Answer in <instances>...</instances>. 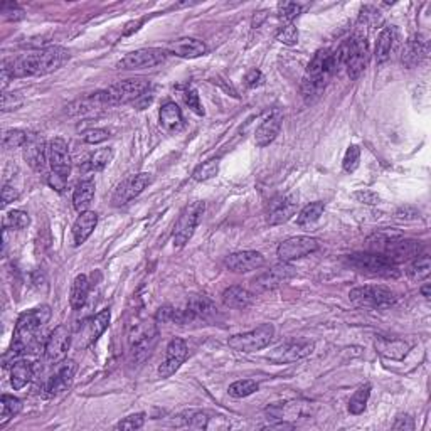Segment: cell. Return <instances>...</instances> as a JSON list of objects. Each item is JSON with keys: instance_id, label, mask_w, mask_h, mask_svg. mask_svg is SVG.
Instances as JSON below:
<instances>
[{"instance_id": "15", "label": "cell", "mask_w": 431, "mask_h": 431, "mask_svg": "<svg viewBox=\"0 0 431 431\" xmlns=\"http://www.w3.org/2000/svg\"><path fill=\"white\" fill-rule=\"evenodd\" d=\"M71 342H73L71 330H69L66 325L56 327L44 344L46 359L51 364H59L61 361L66 359L68 350L71 347Z\"/></svg>"}, {"instance_id": "33", "label": "cell", "mask_w": 431, "mask_h": 431, "mask_svg": "<svg viewBox=\"0 0 431 431\" xmlns=\"http://www.w3.org/2000/svg\"><path fill=\"white\" fill-rule=\"evenodd\" d=\"M95 180L93 179H84L76 186L75 192H73V206L78 213H86L90 211L91 202L95 199Z\"/></svg>"}, {"instance_id": "45", "label": "cell", "mask_w": 431, "mask_h": 431, "mask_svg": "<svg viewBox=\"0 0 431 431\" xmlns=\"http://www.w3.org/2000/svg\"><path fill=\"white\" fill-rule=\"evenodd\" d=\"M258 383L253 379H242V381H236L229 386V396L233 398H246V396H251L253 392L258 391Z\"/></svg>"}, {"instance_id": "11", "label": "cell", "mask_w": 431, "mask_h": 431, "mask_svg": "<svg viewBox=\"0 0 431 431\" xmlns=\"http://www.w3.org/2000/svg\"><path fill=\"white\" fill-rule=\"evenodd\" d=\"M295 268L291 267L290 263L287 261H282V263L275 265L268 269V271L261 273L260 276H256L255 280L251 282L253 290L256 294H263V291H271L275 288L282 287L285 282L291 280L295 276Z\"/></svg>"}, {"instance_id": "30", "label": "cell", "mask_w": 431, "mask_h": 431, "mask_svg": "<svg viewBox=\"0 0 431 431\" xmlns=\"http://www.w3.org/2000/svg\"><path fill=\"white\" fill-rule=\"evenodd\" d=\"M96 224H98V214L93 213V211L81 213L75 224H73V241H75V245L81 246L83 242H86L88 238L93 234Z\"/></svg>"}, {"instance_id": "9", "label": "cell", "mask_w": 431, "mask_h": 431, "mask_svg": "<svg viewBox=\"0 0 431 431\" xmlns=\"http://www.w3.org/2000/svg\"><path fill=\"white\" fill-rule=\"evenodd\" d=\"M204 209V202L201 201H195L192 202L191 206H187L186 209L182 211L177 219L175 222V228H174V246L175 248H184L187 245L189 240L192 238L194 234L195 228H198L199 221H201Z\"/></svg>"}, {"instance_id": "18", "label": "cell", "mask_w": 431, "mask_h": 431, "mask_svg": "<svg viewBox=\"0 0 431 431\" xmlns=\"http://www.w3.org/2000/svg\"><path fill=\"white\" fill-rule=\"evenodd\" d=\"M224 419L221 414L209 413V411H198L189 410L184 413L177 414L174 425L184 426V428H194V430H211V428H224L222 425H218V421Z\"/></svg>"}, {"instance_id": "53", "label": "cell", "mask_w": 431, "mask_h": 431, "mask_svg": "<svg viewBox=\"0 0 431 431\" xmlns=\"http://www.w3.org/2000/svg\"><path fill=\"white\" fill-rule=\"evenodd\" d=\"M0 14H2V17L6 19V21H22V19L26 17L24 14V9L22 7H19L17 3L14 2H3L2 7H0Z\"/></svg>"}, {"instance_id": "63", "label": "cell", "mask_w": 431, "mask_h": 431, "mask_svg": "<svg viewBox=\"0 0 431 431\" xmlns=\"http://www.w3.org/2000/svg\"><path fill=\"white\" fill-rule=\"evenodd\" d=\"M142 22H144V21L130 22V24H128V26H126V29H125V32H123V36H128V34H132V32H133V30H138V29H140Z\"/></svg>"}, {"instance_id": "47", "label": "cell", "mask_w": 431, "mask_h": 431, "mask_svg": "<svg viewBox=\"0 0 431 431\" xmlns=\"http://www.w3.org/2000/svg\"><path fill=\"white\" fill-rule=\"evenodd\" d=\"M27 137H29V133L24 132V130H21V128L7 130V132L3 133V149L15 150V149L24 147L26 142H27Z\"/></svg>"}, {"instance_id": "8", "label": "cell", "mask_w": 431, "mask_h": 431, "mask_svg": "<svg viewBox=\"0 0 431 431\" xmlns=\"http://www.w3.org/2000/svg\"><path fill=\"white\" fill-rule=\"evenodd\" d=\"M157 337H159V332H157L155 323L152 322H144L138 323L137 327L132 330L130 334V344H132V356H133V363L142 364L145 359L150 356L153 347L157 344Z\"/></svg>"}, {"instance_id": "60", "label": "cell", "mask_w": 431, "mask_h": 431, "mask_svg": "<svg viewBox=\"0 0 431 431\" xmlns=\"http://www.w3.org/2000/svg\"><path fill=\"white\" fill-rule=\"evenodd\" d=\"M17 198H19L17 189L9 186V184H6V186L2 187V206H7V204L14 202Z\"/></svg>"}, {"instance_id": "24", "label": "cell", "mask_w": 431, "mask_h": 431, "mask_svg": "<svg viewBox=\"0 0 431 431\" xmlns=\"http://www.w3.org/2000/svg\"><path fill=\"white\" fill-rule=\"evenodd\" d=\"M24 159L36 172H42L46 169V159H48V147H46L44 137L39 133H29L24 147Z\"/></svg>"}, {"instance_id": "51", "label": "cell", "mask_w": 431, "mask_h": 431, "mask_svg": "<svg viewBox=\"0 0 431 431\" xmlns=\"http://www.w3.org/2000/svg\"><path fill=\"white\" fill-rule=\"evenodd\" d=\"M359 162H361V149L357 145H350L345 152L344 160H342V167H344L345 172L352 174V172L357 171L359 167Z\"/></svg>"}, {"instance_id": "17", "label": "cell", "mask_w": 431, "mask_h": 431, "mask_svg": "<svg viewBox=\"0 0 431 431\" xmlns=\"http://www.w3.org/2000/svg\"><path fill=\"white\" fill-rule=\"evenodd\" d=\"M419 253H421V245H419V241L398 236L384 246L381 255L387 256L392 263L399 265L404 263V261L414 260V258L419 256Z\"/></svg>"}, {"instance_id": "10", "label": "cell", "mask_w": 431, "mask_h": 431, "mask_svg": "<svg viewBox=\"0 0 431 431\" xmlns=\"http://www.w3.org/2000/svg\"><path fill=\"white\" fill-rule=\"evenodd\" d=\"M110 320H111L110 309L102 310L98 315L84 320L78 329V334L73 337L75 338V347L76 349L90 347L93 342H96L103 336V332H105L108 325H110Z\"/></svg>"}, {"instance_id": "7", "label": "cell", "mask_w": 431, "mask_h": 431, "mask_svg": "<svg viewBox=\"0 0 431 431\" xmlns=\"http://www.w3.org/2000/svg\"><path fill=\"white\" fill-rule=\"evenodd\" d=\"M273 337H275V327L271 323H263L251 332L233 336L228 344L231 349L240 350V352H256V350L268 347Z\"/></svg>"}, {"instance_id": "41", "label": "cell", "mask_w": 431, "mask_h": 431, "mask_svg": "<svg viewBox=\"0 0 431 431\" xmlns=\"http://www.w3.org/2000/svg\"><path fill=\"white\" fill-rule=\"evenodd\" d=\"M369 396H371V384H364L359 390L354 392V396L349 401V411L352 414H363L367 408Z\"/></svg>"}, {"instance_id": "32", "label": "cell", "mask_w": 431, "mask_h": 431, "mask_svg": "<svg viewBox=\"0 0 431 431\" xmlns=\"http://www.w3.org/2000/svg\"><path fill=\"white\" fill-rule=\"evenodd\" d=\"M374 347L383 357H386V359H394V361L404 359V356H406L408 350H410V345H408L404 341H398V338H384V337L376 338Z\"/></svg>"}, {"instance_id": "22", "label": "cell", "mask_w": 431, "mask_h": 431, "mask_svg": "<svg viewBox=\"0 0 431 431\" xmlns=\"http://www.w3.org/2000/svg\"><path fill=\"white\" fill-rule=\"evenodd\" d=\"M56 371L54 374L48 379V384H46V391H48V396H57L61 392L68 391V387L71 386L73 381H75L76 371H78V365H76L75 361H61L59 364H56Z\"/></svg>"}, {"instance_id": "50", "label": "cell", "mask_w": 431, "mask_h": 431, "mask_svg": "<svg viewBox=\"0 0 431 431\" xmlns=\"http://www.w3.org/2000/svg\"><path fill=\"white\" fill-rule=\"evenodd\" d=\"M302 12V6L295 2H283L278 6V19L285 24H294V19H296Z\"/></svg>"}, {"instance_id": "19", "label": "cell", "mask_w": 431, "mask_h": 431, "mask_svg": "<svg viewBox=\"0 0 431 431\" xmlns=\"http://www.w3.org/2000/svg\"><path fill=\"white\" fill-rule=\"evenodd\" d=\"M187 356H189V350H187L186 341L180 337L172 338L167 345V352H165L164 363L159 365V376L171 377L172 374H175V372L180 369V365L186 363Z\"/></svg>"}, {"instance_id": "43", "label": "cell", "mask_w": 431, "mask_h": 431, "mask_svg": "<svg viewBox=\"0 0 431 431\" xmlns=\"http://www.w3.org/2000/svg\"><path fill=\"white\" fill-rule=\"evenodd\" d=\"M218 174H219V159H211L202 162L201 165H198V167L194 169L192 179H194L195 182H206V180L213 179V177H216Z\"/></svg>"}, {"instance_id": "37", "label": "cell", "mask_w": 431, "mask_h": 431, "mask_svg": "<svg viewBox=\"0 0 431 431\" xmlns=\"http://www.w3.org/2000/svg\"><path fill=\"white\" fill-rule=\"evenodd\" d=\"M34 377V367L29 361H15L10 367V384L15 391L22 390Z\"/></svg>"}, {"instance_id": "25", "label": "cell", "mask_w": 431, "mask_h": 431, "mask_svg": "<svg viewBox=\"0 0 431 431\" xmlns=\"http://www.w3.org/2000/svg\"><path fill=\"white\" fill-rule=\"evenodd\" d=\"M226 268L233 273H248L265 265V256L258 251H238L224 258Z\"/></svg>"}, {"instance_id": "3", "label": "cell", "mask_w": 431, "mask_h": 431, "mask_svg": "<svg viewBox=\"0 0 431 431\" xmlns=\"http://www.w3.org/2000/svg\"><path fill=\"white\" fill-rule=\"evenodd\" d=\"M336 75L332 66V51L320 49L307 66L305 76L302 81V96L307 103L315 102L323 93L329 81Z\"/></svg>"}, {"instance_id": "59", "label": "cell", "mask_w": 431, "mask_h": 431, "mask_svg": "<svg viewBox=\"0 0 431 431\" xmlns=\"http://www.w3.org/2000/svg\"><path fill=\"white\" fill-rule=\"evenodd\" d=\"M354 199L363 204H377L379 202V195L374 194V192L371 191H359L354 194Z\"/></svg>"}, {"instance_id": "23", "label": "cell", "mask_w": 431, "mask_h": 431, "mask_svg": "<svg viewBox=\"0 0 431 431\" xmlns=\"http://www.w3.org/2000/svg\"><path fill=\"white\" fill-rule=\"evenodd\" d=\"M296 207H298V199H296L294 194H283L275 198L268 206L267 213L268 224L276 226L287 222L288 219L296 213Z\"/></svg>"}, {"instance_id": "6", "label": "cell", "mask_w": 431, "mask_h": 431, "mask_svg": "<svg viewBox=\"0 0 431 431\" xmlns=\"http://www.w3.org/2000/svg\"><path fill=\"white\" fill-rule=\"evenodd\" d=\"M349 298L363 309H386L396 302V294L384 285H365L350 290Z\"/></svg>"}, {"instance_id": "48", "label": "cell", "mask_w": 431, "mask_h": 431, "mask_svg": "<svg viewBox=\"0 0 431 431\" xmlns=\"http://www.w3.org/2000/svg\"><path fill=\"white\" fill-rule=\"evenodd\" d=\"M155 320L162 323H180L184 325L182 310H177L174 307H160L155 314Z\"/></svg>"}, {"instance_id": "21", "label": "cell", "mask_w": 431, "mask_h": 431, "mask_svg": "<svg viewBox=\"0 0 431 431\" xmlns=\"http://www.w3.org/2000/svg\"><path fill=\"white\" fill-rule=\"evenodd\" d=\"M48 157L54 174L68 179L71 174V155H69L68 142L61 137H54L48 145Z\"/></svg>"}, {"instance_id": "52", "label": "cell", "mask_w": 431, "mask_h": 431, "mask_svg": "<svg viewBox=\"0 0 431 431\" xmlns=\"http://www.w3.org/2000/svg\"><path fill=\"white\" fill-rule=\"evenodd\" d=\"M276 39L285 46H295L298 42V29L294 24H285L276 32Z\"/></svg>"}, {"instance_id": "61", "label": "cell", "mask_w": 431, "mask_h": 431, "mask_svg": "<svg viewBox=\"0 0 431 431\" xmlns=\"http://www.w3.org/2000/svg\"><path fill=\"white\" fill-rule=\"evenodd\" d=\"M392 428L394 430H414V423H413V418H410L408 414H399L398 418H396L394 425H392Z\"/></svg>"}, {"instance_id": "28", "label": "cell", "mask_w": 431, "mask_h": 431, "mask_svg": "<svg viewBox=\"0 0 431 431\" xmlns=\"http://www.w3.org/2000/svg\"><path fill=\"white\" fill-rule=\"evenodd\" d=\"M167 52L172 54V56L184 57V59H195V57L207 54V46L202 41L194 39V37H182V39L171 42Z\"/></svg>"}, {"instance_id": "14", "label": "cell", "mask_w": 431, "mask_h": 431, "mask_svg": "<svg viewBox=\"0 0 431 431\" xmlns=\"http://www.w3.org/2000/svg\"><path fill=\"white\" fill-rule=\"evenodd\" d=\"M369 49L364 34L357 32L352 39H349V57H347V75L350 79H357L367 68Z\"/></svg>"}, {"instance_id": "58", "label": "cell", "mask_w": 431, "mask_h": 431, "mask_svg": "<svg viewBox=\"0 0 431 431\" xmlns=\"http://www.w3.org/2000/svg\"><path fill=\"white\" fill-rule=\"evenodd\" d=\"M66 180H68L66 177H63L59 174H54V172H51V174H49V177H48V184L54 189V191H57V192L64 191V187H66Z\"/></svg>"}, {"instance_id": "2", "label": "cell", "mask_w": 431, "mask_h": 431, "mask_svg": "<svg viewBox=\"0 0 431 431\" xmlns=\"http://www.w3.org/2000/svg\"><path fill=\"white\" fill-rule=\"evenodd\" d=\"M51 320V307L41 305L32 310H27L17 318L14 329L12 345H10L9 354L3 359H17L19 356L30 352L39 342V334L44 329L46 323Z\"/></svg>"}, {"instance_id": "55", "label": "cell", "mask_w": 431, "mask_h": 431, "mask_svg": "<svg viewBox=\"0 0 431 431\" xmlns=\"http://www.w3.org/2000/svg\"><path fill=\"white\" fill-rule=\"evenodd\" d=\"M110 138V132L105 128H90L83 133V140L90 145H98Z\"/></svg>"}, {"instance_id": "64", "label": "cell", "mask_w": 431, "mask_h": 431, "mask_svg": "<svg viewBox=\"0 0 431 431\" xmlns=\"http://www.w3.org/2000/svg\"><path fill=\"white\" fill-rule=\"evenodd\" d=\"M419 291H421V295L425 296L426 300H430V296H431V291H430V283H425V285H423V287L419 288Z\"/></svg>"}, {"instance_id": "29", "label": "cell", "mask_w": 431, "mask_h": 431, "mask_svg": "<svg viewBox=\"0 0 431 431\" xmlns=\"http://www.w3.org/2000/svg\"><path fill=\"white\" fill-rule=\"evenodd\" d=\"M426 52H428V46H426V41H423L421 36L410 37L403 48L401 54L403 66L408 69L418 66V64L426 57Z\"/></svg>"}, {"instance_id": "16", "label": "cell", "mask_w": 431, "mask_h": 431, "mask_svg": "<svg viewBox=\"0 0 431 431\" xmlns=\"http://www.w3.org/2000/svg\"><path fill=\"white\" fill-rule=\"evenodd\" d=\"M314 350V344L307 341H290L285 344L278 345L273 352L268 354V359L273 361L275 364H288L296 363V361L303 359V357L310 356Z\"/></svg>"}, {"instance_id": "4", "label": "cell", "mask_w": 431, "mask_h": 431, "mask_svg": "<svg viewBox=\"0 0 431 431\" xmlns=\"http://www.w3.org/2000/svg\"><path fill=\"white\" fill-rule=\"evenodd\" d=\"M345 263L369 276H379V278H398L399 276L398 265L392 263L390 258L381 253H352L345 256Z\"/></svg>"}, {"instance_id": "31", "label": "cell", "mask_w": 431, "mask_h": 431, "mask_svg": "<svg viewBox=\"0 0 431 431\" xmlns=\"http://www.w3.org/2000/svg\"><path fill=\"white\" fill-rule=\"evenodd\" d=\"M159 122H160L162 128L167 130V132H171V133L182 130L184 118H182V111H180L179 105L174 102L164 103L159 111Z\"/></svg>"}, {"instance_id": "5", "label": "cell", "mask_w": 431, "mask_h": 431, "mask_svg": "<svg viewBox=\"0 0 431 431\" xmlns=\"http://www.w3.org/2000/svg\"><path fill=\"white\" fill-rule=\"evenodd\" d=\"M150 90V83L145 78H133L120 81L117 84H111L106 90L98 91L99 99L105 106H118L126 103L137 102L144 98Z\"/></svg>"}, {"instance_id": "57", "label": "cell", "mask_w": 431, "mask_h": 431, "mask_svg": "<svg viewBox=\"0 0 431 431\" xmlns=\"http://www.w3.org/2000/svg\"><path fill=\"white\" fill-rule=\"evenodd\" d=\"M263 83H265V76H263V73L258 71V69H251V71L245 76V84L248 88H258Z\"/></svg>"}, {"instance_id": "38", "label": "cell", "mask_w": 431, "mask_h": 431, "mask_svg": "<svg viewBox=\"0 0 431 431\" xmlns=\"http://www.w3.org/2000/svg\"><path fill=\"white\" fill-rule=\"evenodd\" d=\"M88 294H90V282L86 275H78L73 282L71 295H69V303L73 310H79L86 302Z\"/></svg>"}, {"instance_id": "12", "label": "cell", "mask_w": 431, "mask_h": 431, "mask_svg": "<svg viewBox=\"0 0 431 431\" xmlns=\"http://www.w3.org/2000/svg\"><path fill=\"white\" fill-rule=\"evenodd\" d=\"M320 248V241L317 238L310 236H294L288 238L283 242H280L276 255L282 261H294L300 260L303 256H309Z\"/></svg>"}, {"instance_id": "13", "label": "cell", "mask_w": 431, "mask_h": 431, "mask_svg": "<svg viewBox=\"0 0 431 431\" xmlns=\"http://www.w3.org/2000/svg\"><path fill=\"white\" fill-rule=\"evenodd\" d=\"M167 49H160V48H147V49H138V51H133L130 54H126L125 57L120 61L122 69H147V68H155L159 64L164 63L167 59Z\"/></svg>"}, {"instance_id": "42", "label": "cell", "mask_w": 431, "mask_h": 431, "mask_svg": "<svg viewBox=\"0 0 431 431\" xmlns=\"http://www.w3.org/2000/svg\"><path fill=\"white\" fill-rule=\"evenodd\" d=\"M430 271H431L430 256L423 255V256L414 258L410 269H408V275H410V278L414 280V282H421V280L428 278Z\"/></svg>"}, {"instance_id": "62", "label": "cell", "mask_w": 431, "mask_h": 431, "mask_svg": "<svg viewBox=\"0 0 431 431\" xmlns=\"http://www.w3.org/2000/svg\"><path fill=\"white\" fill-rule=\"evenodd\" d=\"M396 218H398V219H406V221H410V219L419 218V213H418L416 209H414V207L406 206V207H401V209H399L398 213H396Z\"/></svg>"}, {"instance_id": "39", "label": "cell", "mask_w": 431, "mask_h": 431, "mask_svg": "<svg viewBox=\"0 0 431 431\" xmlns=\"http://www.w3.org/2000/svg\"><path fill=\"white\" fill-rule=\"evenodd\" d=\"M22 410L21 399L14 398V396L3 394L0 399V428L7 425L14 416H17Z\"/></svg>"}, {"instance_id": "54", "label": "cell", "mask_w": 431, "mask_h": 431, "mask_svg": "<svg viewBox=\"0 0 431 431\" xmlns=\"http://www.w3.org/2000/svg\"><path fill=\"white\" fill-rule=\"evenodd\" d=\"M145 423V413H135L130 414V416L123 418L120 423H118L115 428L117 430H140Z\"/></svg>"}, {"instance_id": "40", "label": "cell", "mask_w": 431, "mask_h": 431, "mask_svg": "<svg viewBox=\"0 0 431 431\" xmlns=\"http://www.w3.org/2000/svg\"><path fill=\"white\" fill-rule=\"evenodd\" d=\"M323 211H325V204L320 201L309 204V206H305L302 211H300L298 218H296V224L298 226L314 224V222H317L318 219H320Z\"/></svg>"}, {"instance_id": "56", "label": "cell", "mask_w": 431, "mask_h": 431, "mask_svg": "<svg viewBox=\"0 0 431 431\" xmlns=\"http://www.w3.org/2000/svg\"><path fill=\"white\" fill-rule=\"evenodd\" d=\"M22 105V98L14 93H3L2 95V111H12L17 110Z\"/></svg>"}, {"instance_id": "27", "label": "cell", "mask_w": 431, "mask_h": 431, "mask_svg": "<svg viewBox=\"0 0 431 431\" xmlns=\"http://www.w3.org/2000/svg\"><path fill=\"white\" fill-rule=\"evenodd\" d=\"M282 125H283L282 111H278V110L273 111V113L269 115L267 120H265L256 128V133H255L256 147L263 149V147H267V145L271 144V142L280 135Z\"/></svg>"}, {"instance_id": "35", "label": "cell", "mask_w": 431, "mask_h": 431, "mask_svg": "<svg viewBox=\"0 0 431 431\" xmlns=\"http://www.w3.org/2000/svg\"><path fill=\"white\" fill-rule=\"evenodd\" d=\"M103 108L106 106L102 103L98 93H93L86 96V98L73 102L71 105L68 106V115H71V117H84V115H95L96 111L103 110Z\"/></svg>"}, {"instance_id": "36", "label": "cell", "mask_w": 431, "mask_h": 431, "mask_svg": "<svg viewBox=\"0 0 431 431\" xmlns=\"http://www.w3.org/2000/svg\"><path fill=\"white\" fill-rule=\"evenodd\" d=\"M251 302H253L251 291H248L242 287H238V285L226 288L224 294H222V303H224L226 307H229V309H240V310L246 309V307L251 305Z\"/></svg>"}, {"instance_id": "20", "label": "cell", "mask_w": 431, "mask_h": 431, "mask_svg": "<svg viewBox=\"0 0 431 431\" xmlns=\"http://www.w3.org/2000/svg\"><path fill=\"white\" fill-rule=\"evenodd\" d=\"M150 184H152V175L147 174V172L128 177V179L123 180L120 186H118L117 192L113 195V204L115 206H123V204L130 202L132 199L138 198Z\"/></svg>"}, {"instance_id": "44", "label": "cell", "mask_w": 431, "mask_h": 431, "mask_svg": "<svg viewBox=\"0 0 431 431\" xmlns=\"http://www.w3.org/2000/svg\"><path fill=\"white\" fill-rule=\"evenodd\" d=\"M111 159H113V150L99 149L90 157V160H88V164H86V169L91 172H99V171H103L108 164H110Z\"/></svg>"}, {"instance_id": "34", "label": "cell", "mask_w": 431, "mask_h": 431, "mask_svg": "<svg viewBox=\"0 0 431 431\" xmlns=\"http://www.w3.org/2000/svg\"><path fill=\"white\" fill-rule=\"evenodd\" d=\"M396 37H398V32H396V29L392 26L384 27V29L381 30L376 42V52H374L377 64H384L390 59Z\"/></svg>"}, {"instance_id": "1", "label": "cell", "mask_w": 431, "mask_h": 431, "mask_svg": "<svg viewBox=\"0 0 431 431\" xmlns=\"http://www.w3.org/2000/svg\"><path fill=\"white\" fill-rule=\"evenodd\" d=\"M69 51L61 46H49L41 51L24 54L14 61H6L14 78H29V76H44L57 71L69 61Z\"/></svg>"}, {"instance_id": "49", "label": "cell", "mask_w": 431, "mask_h": 431, "mask_svg": "<svg viewBox=\"0 0 431 431\" xmlns=\"http://www.w3.org/2000/svg\"><path fill=\"white\" fill-rule=\"evenodd\" d=\"M182 99L184 103L191 108L192 111H194L195 115H199V117H202L204 115V108H202V103H201V98H199V93L198 90H195L194 86H186L182 91Z\"/></svg>"}, {"instance_id": "46", "label": "cell", "mask_w": 431, "mask_h": 431, "mask_svg": "<svg viewBox=\"0 0 431 431\" xmlns=\"http://www.w3.org/2000/svg\"><path fill=\"white\" fill-rule=\"evenodd\" d=\"M30 218L29 214L24 213L21 209H14L10 211L9 214L6 216V221H3V228L6 229H26L29 226Z\"/></svg>"}, {"instance_id": "26", "label": "cell", "mask_w": 431, "mask_h": 431, "mask_svg": "<svg viewBox=\"0 0 431 431\" xmlns=\"http://www.w3.org/2000/svg\"><path fill=\"white\" fill-rule=\"evenodd\" d=\"M184 314V323L194 322V320H209L213 315H216V307L207 296L195 295L191 296L186 305V309L182 310Z\"/></svg>"}]
</instances>
